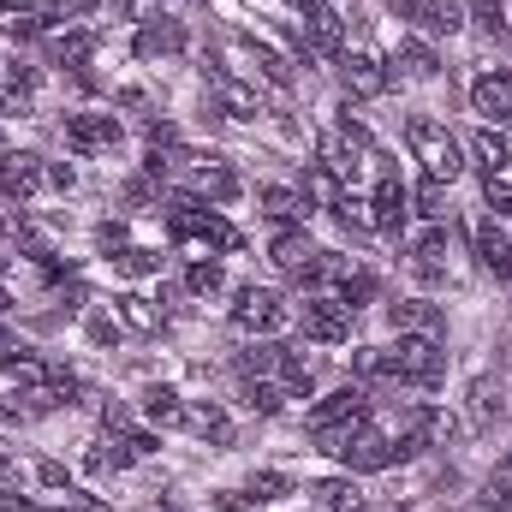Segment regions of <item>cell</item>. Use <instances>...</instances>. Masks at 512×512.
<instances>
[{"instance_id": "30", "label": "cell", "mask_w": 512, "mask_h": 512, "mask_svg": "<svg viewBox=\"0 0 512 512\" xmlns=\"http://www.w3.org/2000/svg\"><path fill=\"white\" fill-rule=\"evenodd\" d=\"M143 417L161 423V429H179V423H185V399H179L173 387H149V393H143Z\"/></svg>"}, {"instance_id": "36", "label": "cell", "mask_w": 512, "mask_h": 512, "mask_svg": "<svg viewBox=\"0 0 512 512\" xmlns=\"http://www.w3.org/2000/svg\"><path fill=\"white\" fill-rule=\"evenodd\" d=\"M114 304H120V316H126L131 328H143V334H149V328H161V316L149 310V298H137V292H126V298H114Z\"/></svg>"}, {"instance_id": "41", "label": "cell", "mask_w": 512, "mask_h": 512, "mask_svg": "<svg viewBox=\"0 0 512 512\" xmlns=\"http://www.w3.org/2000/svg\"><path fill=\"white\" fill-rule=\"evenodd\" d=\"M483 203H489L495 215H507V221H512V185H507V179H489V191H483Z\"/></svg>"}, {"instance_id": "47", "label": "cell", "mask_w": 512, "mask_h": 512, "mask_svg": "<svg viewBox=\"0 0 512 512\" xmlns=\"http://www.w3.org/2000/svg\"><path fill=\"white\" fill-rule=\"evenodd\" d=\"M495 512H512V501H501V507H495Z\"/></svg>"}, {"instance_id": "12", "label": "cell", "mask_w": 512, "mask_h": 512, "mask_svg": "<svg viewBox=\"0 0 512 512\" xmlns=\"http://www.w3.org/2000/svg\"><path fill=\"white\" fill-rule=\"evenodd\" d=\"M286 489H292V477H286V471H256L245 489H227V495H215V507H221V512H256V507H274Z\"/></svg>"}, {"instance_id": "42", "label": "cell", "mask_w": 512, "mask_h": 512, "mask_svg": "<svg viewBox=\"0 0 512 512\" xmlns=\"http://www.w3.org/2000/svg\"><path fill=\"white\" fill-rule=\"evenodd\" d=\"M36 483H42V489H72L66 465H54V459H42V465H36Z\"/></svg>"}, {"instance_id": "6", "label": "cell", "mask_w": 512, "mask_h": 512, "mask_svg": "<svg viewBox=\"0 0 512 512\" xmlns=\"http://www.w3.org/2000/svg\"><path fill=\"white\" fill-rule=\"evenodd\" d=\"M352 316H358V310H346L340 298H310L298 322H304L310 340H322V346H346V340H352Z\"/></svg>"}, {"instance_id": "31", "label": "cell", "mask_w": 512, "mask_h": 512, "mask_svg": "<svg viewBox=\"0 0 512 512\" xmlns=\"http://www.w3.org/2000/svg\"><path fill=\"white\" fill-rule=\"evenodd\" d=\"M286 399H292V393H286L280 382H268V376H245V405H251L256 417H274Z\"/></svg>"}, {"instance_id": "13", "label": "cell", "mask_w": 512, "mask_h": 512, "mask_svg": "<svg viewBox=\"0 0 512 512\" xmlns=\"http://www.w3.org/2000/svg\"><path fill=\"white\" fill-rule=\"evenodd\" d=\"M471 108H477L495 131H507L512 126V72H483V78L471 84Z\"/></svg>"}, {"instance_id": "18", "label": "cell", "mask_w": 512, "mask_h": 512, "mask_svg": "<svg viewBox=\"0 0 512 512\" xmlns=\"http://www.w3.org/2000/svg\"><path fill=\"white\" fill-rule=\"evenodd\" d=\"M441 72V60H435V48L429 42H417V36H405L399 48H393V60H387V78H411V84H429Z\"/></svg>"}, {"instance_id": "21", "label": "cell", "mask_w": 512, "mask_h": 512, "mask_svg": "<svg viewBox=\"0 0 512 512\" xmlns=\"http://www.w3.org/2000/svg\"><path fill=\"white\" fill-rule=\"evenodd\" d=\"M477 256H483V268H489L495 280L512 286V233L501 221H477Z\"/></svg>"}, {"instance_id": "5", "label": "cell", "mask_w": 512, "mask_h": 512, "mask_svg": "<svg viewBox=\"0 0 512 512\" xmlns=\"http://www.w3.org/2000/svg\"><path fill=\"white\" fill-rule=\"evenodd\" d=\"M370 417V393L364 387H340V393H328L316 411H310V441H328V435H340V429H358Z\"/></svg>"}, {"instance_id": "49", "label": "cell", "mask_w": 512, "mask_h": 512, "mask_svg": "<svg viewBox=\"0 0 512 512\" xmlns=\"http://www.w3.org/2000/svg\"><path fill=\"white\" fill-rule=\"evenodd\" d=\"M0 233H6V221H0Z\"/></svg>"}, {"instance_id": "4", "label": "cell", "mask_w": 512, "mask_h": 512, "mask_svg": "<svg viewBox=\"0 0 512 512\" xmlns=\"http://www.w3.org/2000/svg\"><path fill=\"white\" fill-rule=\"evenodd\" d=\"M286 322H292V310H286V298L268 292V286H245L239 304H233V328H239V334H256V340L280 334Z\"/></svg>"}, {"instance_id": "10", "label": "cell", "mask_w": 512, "mask_h": 512, "mask_svg": "<svg viewBox=\"0 0 512 512\" xmlns=\"http://www.w3.org/2000/svg\"><path fill=\"white\" fill-rule=\"evenodd\" d=\"M42 185H48L42 155H24V149H6V155H0V191H6L12 203H30Z\"/></svg>"}, {"instance_id": "46", "label": "cell", "mask_w": 512, "mask_h": 512, "mask_svg": "<svg viewBox=\"0 0 512 512\" xmlns=\"http://www.w3.org/2000/svg\"><path fill=\"white\" fill-rule=\"evenodd\" d=\"M6 310H12V292H6V286H0V316H6Z\"/></svg>"}, {"instance_id": "27", "label": "cell", "mask_w": 512, "mask_h": 512, "mask_svg": "<svg viewBox=\"0 0 512 512\" xmlns=\"http://www.w3.org/2000/svg\"><path fill=\"white\" fill-rule=\"evenodd\" d=\"M471 155H477V167H483L489 179H501V173L512 167V143H507V137H501L495 126H489V131H477V137H471Z\"/></svg>"}, {"instance_id": "1", "label": "cell", "mask_w": 512, "mask_h": 512, "mask_svg": "<svg viewBox=\"0 0 512 512\" xmlns=\"http://www.w3.org/2000/svg\"><path fill=\"white\" fill-rule=\"evenodd\" d=\"M358 382H405V387H441L447 376V352L435 334H399L393 346H364L352 352Z\"/></svg>"}, {"instance_id": "33", "label": "cell", "mask_w": 512, "mask_h": 512, "mask_svg": "<svg viewBox=\"0 0 512 512\" xmlns=\"http://www.w3.org/2000/svg\"><path fill=\"white\" fill-rule=\"evenodd\" d=\"M465 18L483 24L495 42H507V0H465Z\"/></svg>"}, {"instance_id": "38", "label": "cell", "mask_w": 512, "mask_h": 512, "mask_svg": "<svg viewBox=\"0 0 512 512\" xmlns=\"http://www.w3.org/2000/svg\"><path fill=\"white\" fill-rule=\"evenodd\" d=\"M96 245H102V256H120L131 245V239H126V221H102V227H96Z\"/></svg>"}, {"instance_id": "29", "label": "cell", "mask_w": 512, "mask_h": 512, "mask_svg": "<svg viewBox=\"0 0 512 512\" xmlns=\"http://www.w3.org/2000/svg\"><path fill=\"white\" fill-rule=\"evenodd\" d=\"M90 54H96V36H90V30H66V36H48V60H54V66H72V72H78Z\"/></svg>"}, {"instance_id": "39", "label": "cell", "mask_w": 512, "mask_h": 512, "mask_svg": "<svg viewBox=\"0 0 512 512\" xmlns=\"http://www.w3.org/2000/svg\"><path fill=\"white\" fill-rule=\"evenodd\" d=\"M96 6H102V0H42L48 18H90Z\"/></svg>"}, {"instance_id": "9", "label": "cell", "mask_w": 512, "mask_h": 512, "mask_svg": "<svg viewBox=\"0 0 512 512\" xmlns=\"http://www.w3.org/2000/svg\"><path fill=\"white\" fill-rule=\"evenodd\" d=\"M405 209H411V191L399 185V173L382 161V167H376V197H370V227H376V233H399Z\"/></svg>"}, {"instance_id": "34", "label": "cell", "mask_w": 512, "mask_h": 512, "mask_svg": "<svg viewBox=\"0 0 512 512\" xmlns=\"http://www.w3.org/2000/svg\"><path fill=\"white\" fill-rule=\"evenodd\" d=\"M185 286H191L197 298H215V292L227 286V268H221V262H191V274H185Z\"/></svg>"}, {"instance_id": "7", "label": "cell", "mask_w": 512, "mask_h": 512, "mask_svg": "<svg viewBox=\"0 0 512 512\" xmlns=\"http://www.w3.org/2000/svg\"><path fill=\"white\" fill-rule=\"evenodd\" d=\"M405 24L429 30V36H453L465 24V0H387Z\"/></svg>"}, {"instance_id": "25", "label": "cell", "mask_w": 512, "mask_h": 512, "mask_svg": "<svg viewBox=\"0 0 512 512\" xmlns=\"http://www.w3.org/2000/svg\"><path fill=\"white\" fill-rule=\"evenodd\" d=\"M0 30L6 36H42L48 30V12L36 0H0Z\"/></svg>"}, {"instance_id": "16", "label": "cell", "mask_w": 512, "mask_h": 512, "mask_svg": "<svg viewBox=\"0 0 512 512\" xmlns=\"http://www.w3.org/2000/svg\"><path fill=\"white\" fill-rule=\"evenodd\" d=\"M298 6V18H304V36H310V48L316 54H340V42H346V30H340V12L328 6V0H292Z\"/></svg>"}, {"instance_id": "17", "label": "cell", "mask_w": 512, "mask_h": 512, "mask_svg": "<svg viewBox=\"0 0 512 512\" xmlns=\"http://www.w3.org/2000/svg\"><path fill=\"white\" fill-rule=\"evenodd\" d=\"M340 84H346V96L370 102V96L387 90V66L376 60V54H340Z\"/></svg>"}, {"instance_id": "2", "label": "cell", "mask_w": 512, "mask_h": 512, "mask_svg": "<svg viewBox=\"0 0 512 512\" xmlns=\"http://www.w3.org/2000/svg\"><path fill=\"white\" fill-rule=\"evenodd\" d=\"M167 233L179 239V245H203V251H239L245 239H239V227H227L203 197H191V191H179L173 197V209H167Z\"/></svg>"}, {"instance_id": "26", "label": "cell", "mask_w": 512, "mask_h": 512, "mask_svg": "<svg viewBox=\"0 0 512 512\" xmlns=\"http://www.w3.org/2000/svg\"><path fill=\"white\" fill-rule=\"evenodd\" d=\"M274 268H280V274H304V262H310V256H316V245H310V233H304V227H286V233H280V239H274Z\"/></svg>"}, {"instance_id": "40", "label": "cell", "mask_w": 512, "mask_h": 512, "mask_svg": "<svg viewBox=\"0 0 512 512\" xmlns=\"http://www.w3.org/2000/svg\"><path fill=\"white\" fill-rule=\"evenodd\" d=\"M441 191L447 185H435V179H423V191H417V215H429V221H441L447 209H441Z\"/></svg>"}, {"instance_id": "48", "label": "cell", "mask_w": 512, "mask_h": 512, "mask_svg": "<svg viewBox=\"0 0 512 512\" xmlns=\"http://www.w3.org/2000/svg\"><path fill=\"white\" fill-rule=\"evenodd\" d=\"M0 155H6V137H0Z\"/></svg>"}, {"instance_id": "8", "label": "cell", "mask_w": 512, "mask_h": 512, "mask_svg": "<svg viewBox=\"0 0 512 512\" xmlns=\"http://www.w3.org/2000/svg\"><path fill=\"white\" fill-rule=\"evenodd\" d=\"M131 54L137 60H173V54H185V24L179 18H143L137 24V36H131Z\"/></svg>"}, {"instance_id": "45", "label": "cell", "mask_w": 512, "mask_h": 512, "mask_svg": "<svg viewBox=\"0 0 512 512\" xmlns=\"http://www.w3.org/2000/svg\"><path fill=\"white\" fill-rule=\"evenodd\" d=\"M0 495H18V465L0 453Z\"/></svg>"}, {"instance_id": "24", "label": "cell", "mask_w": 512, "mask_h": 512, "mask_svg": "<svg viewBox=\"0 0 512 512\" xmlns=\"http://www.w3.org/2000/svg\"><path fill=\"white\" fill-rule=\"evenodd\" d=\"M262 215L280 221V227H304V221H310V197H304V191H280V185H268V191H262Z\"/></svg>"}, {"instance_id": "11", "label": "cell", "mask_w": 512, "mask_h": 512, "mask_svg": "<svg viewBox=\"0 0 512 512\" xmlns=\"http://www.w3.org/2000/svg\"><path fill=\"white\" fill-rule=\"evenodd\" d=\"M120 120L114 114H66V143L78 155H102V149H120Z\"/></svg>"}, {"instance_id": "20", "label": "cell", "mask_w": 512, "mask_h": 512, "mask_svg": "<svg viewBox=\"0 0 512 512\" xmlns=\"http://www.w3.org/2000/svg\"><path fill=\"white\" fill-rule=\"evenodd\" d=\"M387 322L399 334H435L441 340V304H429V298H393L387 304Z\"/></svg>"}, {"instance_id": "23", "label": "cell", "mask_w": 512, "mask_h": 512, "mask_svg": "<svg viewBox=\"0 0 512 512\" xmlns=\"http://www.w3.org/2000/svg\"><path fill=\"white\" fill-rule=\"evenodd\" d=\"M411 268H417L423 280H447V227H441V221L411 245Z\"/></svg>"}, {"instance_id": "19", "label": "cell", "mask_w": 512, "mask_h": 512, "mask_svg": "<svg viewBox=\"0 0 512 512\" xmlns=\"http://www.w3.org/2000/svg\"><path fill=\"white\" fill-rule=\"evenodd\" d=\"M304 197H310V209H334V215H346V179L328 167V161H310L304 167Z\"/></svg>"}, {"instance_id": "3", "label": "cell", "mask_w": 512, "mask_h": 512, "mask_svg": "<svg viewBox=\"0 0 512 512\" xmlns=\"http://www.w3.org/2000/svg\"><path fill=\"white\" fill-rule=\"evenodd\" d=\"M405 143H411V161L423 167V179L453 185V179L465 173V149H459V137L447 126H435V120H405Z\"/></svg>"}, {"instance_id": "15", "label": "cell", "mask_w": 512, "mask_h": 512, "mask_svg": "<svg viewBox=\"0 0 512 512\" xmlns=\"http://www.w3.org/2000/svg\"><path fill=\"white\" fill-rule=\"evenodd\" d=\"M209 90H215V102H221V114H227V120H256V114H262L256 84L233 78V72H221V66H209Z\"/></svg>"}, {"instance_id": "14", "label": "cell", "mask_w": 512, "mask_h": 512, "mask_svg": "<svg viewBox=\"0 0 512 512\" xmlns=\"http://www.w3.org/2000/svg\"><path fill=\"white\" fill-rule=\"evenodd\" d=\"M185 173H191V197H203V203H233L239 197V173L215 155H197Z\"/></svg>"}, {"instance_id": "22", "label": "cell", "mask_w": 512, "mask_h": 512, "mask_svg": "<svg viewBox=\"0 0 512 512\" xmlns=\"http://www.w3.org/2000/svg\"><path fill=\"white\" fill-rule=\"evenodd\" d=\"M310 507L316 512H364V489H358V477H328V483L310 489Z\"/></svg>"}, {"instance_id": "37", "label": "cell", "mask_w": 512, "mask_h": 512, "mask_svg": "<svg viewBox=\"0 0 512 512\" xmlns=\"http://www.w3.org/2000/svg\"><path fill=\"white\" fill-rule=\"evenodd\" d=\"M483 501H489V507L512 501V453L501 459V465H495V471H489V483H483Z\"/></svg>"}, {"instance_id": "32", "label": "cell", "mask_w": 512, "mask_h": 512, "mask_svg": "<svg viewBox=\"0 0 512 512\" xmlns=\"http://www.w3.org/2000/svg\"><path fill=\"white\" fill-rule=\"evenodd\" d=\"M280 352L286 346H274V340H256L239 352V376H280Z\"/></svg>"}, {"instance_id": "43", "label": "cell", "mask_w": 512, "mask_h": 512, "mask_svg": "<svg viewBox=\"0 0 512 512\" xmlns=\"http://www.w3.org/2000/svg\"><path fill=\"white\" fill-rule=\"evenodd\" d=\"M90 340H96V346H114V340H120V322H114V316H90Z\"/></svg>"}, {"instance_id": "28", "label": "cell", "mask_w": 512, "mask_h": 512, "mask_svg": "<svg viewBox=\"0 0 512 512\" xmlns=\"http://www.w3.org/2000/svg\"><path fill=\"white\" fill-rule=\"evenodd\" d=\"M179 429H185V435H203V441H227V435H233L227 411L209 405V399H203V405H185V423H179Z\"/></svg>"}, {"instance_id": "44", "label": "cell", "mask_w": 512, "mask_h": 512, "mask_svg": "<svg viewBox=\"0 0 512 512\" xmlns=\"http://www.w3.org/2000/svg\"><path fill=\"white\" fill-rule=\"evenodd\" d=\"M72 179H78V173H72L66 161H54V167H48V185H54V191H72Z\"/></svg>"}, {"instance_id": "35", "label": "cell", "mask_w": 512, "mask_h": 512, "mask_svg": "<svg viewBox=\"0 0 512 512\" xmlns=\"http://www.w3.org/2000/svg\"><path fill=\"white\" fill-rule=\"evenodd\" d=\"M114 268H120V274H131V280H143V274H161V256L143 251V245H126V251L114 256Z\"/></svg>"}]
</instances>
